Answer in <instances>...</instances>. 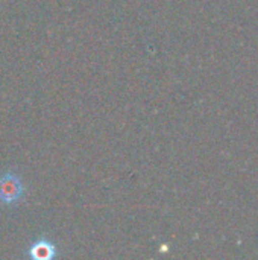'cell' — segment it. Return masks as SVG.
Instances as JSON below:
<instances>
[{"instance_id":"cell-2","label":"cell","mask_w":258,"mask_h":260,"mask_svg":"<svg viewBox=\"0 0 258 260\" xmlns=\"http://www.w3.org/2000/svg\"><path fill=\"white\" fill-rule=\"evenodd\" d=\"M29 256L36 260L52 259L55 256V247L49 241L40 239L29 248Z\"/></svg>"},{"instance_id":"cell-1","label":"cell","mask_w":258,"mask_h":260,"mask_svg":"<svg viewBox=\"0 0 258 260\" xmlns=\"http://www.w3.org/2000/svg\"><path fill=\"white\" fill-rule=\"evenodd\" d=\"M24 197V186L20 177L15 174H5L0 177V203L5 206H14Z\"/></svg>"}]
</instances>
